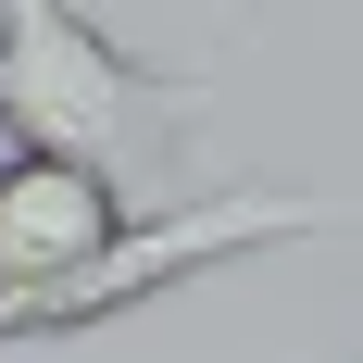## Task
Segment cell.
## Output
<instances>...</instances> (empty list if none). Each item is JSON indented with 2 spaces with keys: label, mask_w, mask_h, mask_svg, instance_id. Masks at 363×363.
Masks as SVG:
<instances>
[{
  "label": "cell",
  "mask_w": 363,
  "mask_h": 363,
  "mask_svg": "<svg viewBox=\"0 0 363 363\" xmlns=\"http://www.w3.org/2000/svg\"><path fill=\"white\" fill-rule=\"evenodd\" d=\"M338 201L313 188H213V201H163L113 238L101 263H75V276H38V289H0V351L13 338H88L113 313H138V301H176L201 276H225L238 251H276V238H326Z\"/></svg>",
  "instance_id": "7a4b0ae2"
},
{
  "label": "cell",
  "mask_w": 363,
  "mask_h": 363,
  "mask_svg": "<svg viewBox=\"0 0 363 363\" xmlns=\"http://www.w3.org/2000/svg\"><path fill=\"white\" fill-rule=\"evenodd\" d=\"M201 101H213L201 63H138L75 0H0V138L13 150H63V163H88L101 188L138 201L176 163Z\"/></svg>",
  "instance_id": "6da1fadb"
},
{
  "label": "cell",
  "mask_w": 363,
  "mask_h": 363,
  "mask_svg": "<svg viewBox=\"0 0 363 363\" xmlns=\"http://www.w3.org/2000/svg\"><path fill=\"white\" fill-rule=\"evenodd\" d=\"M125 225H138V201L101 188L88 163H63V150H0V289H38V276L101 263Z\"/></svg>",
  "instance_id": "3957f363"
}]
</instances>
